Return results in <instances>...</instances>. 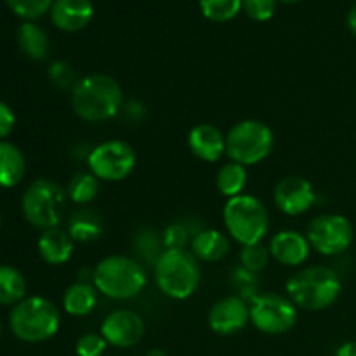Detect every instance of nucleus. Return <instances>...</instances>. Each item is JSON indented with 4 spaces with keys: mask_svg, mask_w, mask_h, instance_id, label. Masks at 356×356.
Wrapping results in <instances>:
<instances>
[{
    "mask_svg": "<svg viewBox=\"0 0 356 356\" xmlns=\"http://www.w3.org/2000/svg\"><path fill=\"white\" fill-rule=\"evenodd\" d=\"M270 254L277 263L282 266H301L312 252L308 238L302 233L294 232V229H284L278 232L270 242Z\"/></svg>",
    "mask_w": 356,
    "mask_h": 356,
    "instance_id": "nucleus-15",
    "label": "nucleus"
},
{
    "mask_svg": "<svg viewBox=\"0 0 356 356\" xmlns=\"http://www.w3.org/2000/svg\"><path fill=\"white\" fill-rule=\"evenodd\" d=\"M145 322L131 309H115L101 323V336L110 346L132 348L145 336Z\"/></svg>",
    "mask_w": 356,
    "mask_h": 356,
    "instance_id": "nucleus-12",
    "label": "nucleus"
},
{
    "mask_svg": "<svg viewBox=\"0 0 356 356\" xmlns=\"http://www.w3.org/2000/svg\"><path fill=\"white\" fill-rule=\"evenodd\" d=\"M229 240L219 229H202L191 236L190 252L202 263H218L228 256Z\"/></svg>",
    "mask_w": 356,
    "mask_h": 356,
    "instance_id": "nucleus-19",
    "label": "nucleus"
},
{
    "mask_svg": "<svg viewBox=\"0 0 356 356\" xmlns=\"http://www.w3.org/2000/svg\"><path fill=\"white\" fill-rule=\"evenodd\" d=\"M156 287L167 298L184 301L197 292L200 285V264L186 249H165L153 263Z\"/></svg>",
    "mask_w": 356,
    "mask_h": 356,
    "instance_id": "nucleus-2",
    "label": "nucleus"
},
{
    "mask_svg": "<svg viewBox=\"0 0 356 356\" xmlns=\"http://www.w3.org/2000/svg\"><path fill=\"white\" fill-rule=\"evenodd\" d=\"M289 299L298 308L322 312L339 299L343 284L332 268L309 266L292 275L285 284Z\"/></svg>",
    "mask_w": 356,
    "mask_h": 356,
    "instance_id": "nucleus-3",
    "label": "nucleus"
},
{
    "mask_svg": "<svg viewBox=\"0 0 356 356\" xmlns=\"http://www.w3.org/2000/svg\"><path fill=\"white\" fill-rule=\"evenodd\" d=\"M26 296V280L19 270L0 264V305L16 306Z\"/></svg>",
    "mask_w": 356,
    "mask_h": 356,
    "instance_id": "nucleus-25",
    "label": "nucleus"
},
{
    "mask_svg": "<svg viewBox=\"0 0 356 356\" xmlns=\"http://www.w3.org/2000/svg\"><path fill=\"white\" fill-rule=\"evenodd\" d=\"M0 336H2V323H0Z\"/></svg>",
    "mask_w": 356,
    "mask_h": 356,
    "instance_id": "nucleus-40",
    "label": "nucleus"
},
{
    "mask_svg": "<svg viewBox=\"0 0 356 356\" xmlns=\"http://www.w3.org/2000/svg\"><path fill=\"white\" fill-rule=\"evenodd\" d=\"M0 226H2V218H0Z\"/></svg>",
    "mask_w": 356,
    "mask_h": 356,
    "instance_id": "nucleus-41",
    "label": "nucleus"
},
{
    "mask_svg": "<svg viewBox=\"0 0 356 356\" xmlns=\"http://www.w3.org/2000/svg\"><path fill=\"white\" fill-rule=\"evenodd\" d=\"M209 327L219 336H233L250 322V306L240 296H226L212 305Z\"/></svg>",
    "mask_w": 356,
    "mask_h": 356,
    "instance_id": "nucleus-14",
    "label": "nucleus"
},
{
    "mask_svg": "<svg viewBox=\"0 0 356 356\" xmlns=\"http://www.w3.org/2000/svg\"><path fill=\"white\" fill-rule=\"evenodd\" d=\"M17 45L26 58L42 61L49 54V37L38 24L24 21L17 30Z\"/></svg>",
    "mask_w": 356,
    "mask_h": 356,
    "instance_id": "nucleus-23",
    "label": "nucleus"
},
{
    "mask_svg": "<svg viewBox=\"0 0 356 356\" xmlns=\"http://www.w3.org/2000/svg\"><path fill=\"white\" fill-rule=\"evenodd\" d=\"M146 356H169V355L162 350H149L148 353H146Z\"/></svg>",
    "mask_w": 356,
    "mask_h": 356,
    "instance_id": "nucleus-38",
    "label": "nucleus"
},
{
    "mask_svg": "<svg viewBox=\"0 0 356 356\" xmlns=\"http://www.w3.org/2000/svg\"><path fill=\"white\" fill-rule=\"evenodd\" d=\"M242 9L254 21H268L277 10V0H242Z\"/></svg>",
    "mask_w": 356,
    "mask_h": 356,
    "instance_id": "nucleus-31",
    "label": "nucleus"
},
{
    "mask_svg": "<svg viewBox=\"0 0 356 356\" xmlns=\"http://www.w3.org/2000/svg\"><path fill=\"white\" fill-rule=\"evenodd\" d=\"M190 229L183 222H172L165 228L162 235V242L165 249H186L191 243Z\"/></svg>",
    "mask_w": 356,
    "mask_h": 356,
    "instance_id": "nucleus-30",
    "label": "nucleus"
},
{
    "mask_svg": "<svg viewBox=\"0 0 356 356\" xmlns=\"http://www.w3.org/2000/svg\"><path fill=\"white\" fill-rule=\"evenodd\" d=\"M14 125H16V115L13 108L0 99V141H6L7 136L13 132Z\"/></svg>",
    "mask_w": 356,
    "mask_h": 356,
    "instance_id": "nucleus-35",
    "label": "nucleus"
},
{
    "mask_svg": "<svg viewBox=\"0 0 356 356\" xmlns=\"http://www.w3.org/2000/svg\"><path fill=\"white\" fill-rule=\"evenodd\" d=\"M271 259V254L268 247L263 245V242L252 243V245H243L242 252H240V263H242L243 270L250 271V273H259L268 266Z\"/></svg>",
    "mask_w": 356,
    "mask_h": 356,
    "instance_id": "nucleus-28",
    "label": "nucleus"
},
{
    "mask_svg": "<svg viewBox=\"0 0 356 356\" xmlns=\"http://www.w3.org/2000/svg\"><path fill=\"white\" fill-rule=\"evenodd\" d=\"M99 191V179L92 172H76L68 184V198L76 205H89Z\"/></svg>",
    "mask_w": 356,
    "mask_h": 356,
    "instance_id": "nucleus-26",
    "label": "nucleus"
},
{
    "mask_svg": "<svg viewBox=\"0 0 356 356\" xmlns=\"http://www.w3.org/2000/svg\"><path fill=\"white\" fill-rule=\"evenodd\" d=\"M275 146L273 131L259 120H242L226 134V155L232 162L256 165L270 156Z\"/></svg>",
    "mask_w": 356,
    "mask_h": 356,
    "instance_id": "nucleus-8",
    "label": "nucleus"
},
{
    "mask_svg": "<svg viewBox=\"0 0 356 356\" xmlns=\"http://www.w3.org/2000/svg\"><path fill=\"white\" fill-rule=\"evenodd\" d=\"M51 19L61 31H80L90 23L94 6L90 0H54L51 7Z\"/></svg>",
    "mask_w": 356,
    "mask_h": 356,
    "instance_id": "nucleus-17",
    "label": "nucleus"
},
{
    "mask_svg": "<svg viewBox=\"0 0 356 356\" xmlns=\"http://www.w3.org/2000/svg\"><path fill=\"white\" fill-rule=\"evenodd\" d=\"M38 254L51 266H63L68 263L75 250V240L63 228H51L42 232L38 238Z\"/></svg>",
    "mask_w": 356,
    "mask_h": 356,
    "instance_id": "nucleus-18",
    "label": "nucleus"
},
{
    "mask_svg": "<svg viewBox=\"0 0 356 356\" xmlns=\"http://www.w3.org/2000/svg\"><path fill=\"white\" fill-rule=\"evenodd\" d=\"M124 92L120 83L108 75H87L72 89V106L86 122H104L122 110Z\"/></svg>",
    "mask_w": 356,
    "mask_h": 356,
    "instance_id": "nucleus-1",
    "label": "nucleus"
},
{
    "mask_svg": "<svg viewBox=\"0 0 356 356\" xmlns=\"http://www.w3.org/2000/svg\"><path fill=\"white\" fill-rule=\"evenodd\" d=\"M97 289L89 282H76L70 285L63 294V308L72 316H87L97 305Z\"/></svg>",
    "mask_w": 356,
    "mask_h": 356,
    "instance_id": "nucleus-21",
    "label": "nucleus"
},
{
    "mask_svg": "<svg viewBox=\"0 0 356 356\" xmlns=\"http://www.w3.org/2000/svg\"><path fill=\"white\" fill-rule=\"evenodd\" d=\"M250 322L259 332L282 336L294 329L298 322V306L280 294H261L250 302Z\"/></svg>",
    "mask_w": 356,
    "mask_h": 356,
    "instance_id": "nucleus-10",
    "label": "nucleus"
},
{
    "mask_svg": "<svg viewBox=\"0 0 356 356\" xmlns=\"http://www.w3.org/2000/svg\"><path fill=\"white\" fill-rule=\"evenodd\" d=\"M200 10L207 19L225 23L242 10V0H200Z\"/></svg>",
    "mask_w": 356,
    "mask_h": 356,
    "instance_id": "nucleus-27",
    "label": "nucleus"
},
{
    "mask_svg": "<svg viewBox=\"0 0 356 356\" xmlns=\"http://www.w3.org/2000/svg\"><path fill=\"white\" fill-rule=\"evenodd\" d=\"M247 183H249L247 167L236 162L225 163V165L218 170V176H216V186H218L219 193L225 195L226 198L243 195Z\"/></svg>",
    "mask_w": 356,
    "mask_h": 356,
    "instance_id": "nucleus-24",
    "label": "nucleus"
},
{
    "mask_svg": "<svg viewBox=\"0 0 356 356\" xmlns=\"http://www.w3.org/2000/svg\"><path fill=\"white\" fill-rule=\"evenodd\" d=\"M160 243L163 245L162 240H156L155 232H146V233H139V235L136 236L134 245L139 254H143L145 257H152L153 254L160 256V254L163 252V250H160Z\"/></svg>",
    "mask_w": 356,
    "mask_h": 356,
    "instance_id": "nucleus-34",
    "label": "nucleus"
},
{
    "mask_svg": "<svg viewBox=\"0 0 356 356\" xmlns=\"http://www.w3.org/2000/svg\"><path fill=\"white\" fill-rule=\"evenodd\" d=\"M280 2H285V3H294V2H299V0H280Z\"/></svg>",
    "mask_w": 356,
    "mask_h": 356,
    "instance_id": "nucleus-39",
    "label": "nucleus"
},
{
    "mask_svg": "<svg viewBox=\"0 0 356 356\" xmlns=\"http://www.w3.org/2000/svg\"><path fill=\"white\" fill-rule=\"evenodd\" d=\"M49 79L59 89H68L75 86L79 80L75 79V72L72 66L65 61H56L49 66Z\"/></svg>",
    "mask_w": 356,
    "mask_h": 356,
    "instance_id": "nucleus-33",
    "label": "nucleus"
},
{
    "mask_svg": "<svg viewBox=\"0 0 356 356\" xmlns=\"http://www.w3.org/2000/svg\"><path fill=\"white\" fill-rule=\"evenodd\" d=\"M26 160L23 152L9 141H0V186L14 188L23 181Z\"/></svg>",
    "mask_w": 356,
    "mask_h": 356,
    "instance_id": "nucleus-20",
    "label": "nucleus"
},
{
    "mask_svg": "<svg viewBox=\"0 0 356 356\" xmlns=\"http://www.w3.org/2000/svg\"><path fill=\"white\" fill-rule=\"evenodd\" d=\"M353 226L341 214H323L313 219L306 229L312 249L322 256H337L353 242Z\"/></svg>",
    "mask_w": 356,
    "mask_h": 356,
    "instance_id": "nucleus-11",
    "label": "nucleus"
},
{
    "mask_svg": "<svg viewBox=\"0 0 356 356\" xmlns=\"http://www.w3.org/2000/svg\"><path fill=\"white\" fill-rule=\"evenodd\" d=\"M336 356H356V341H350V343L341 344Z\"/></svg>",
    "mask_w": 356,
    "mask_h": 356,
    "instance_id": "nucleus-36",
    "label": "nucleus"
},
{
    "mask_svg": "<svg viewBox=\"0 0 356 356\" xmlns=\"http://www.w3.org/2000/svg\"><path fill=\"white\" fill-rule=\"evenodd\" d=\"M273 198L284 214L301 216L316 204V191L305 177L287 176L277 183Z\"/></svg>",
    "mask_w": 356,
    "mask_h": 356,
    "instance_id": "nucleus-13",
    "label": "nucleus"
},
{
    "mask_svg": "<svg viewBox=\"0 0 356 356\" xmlns=\"http://www.w3.org/2000/svg\"><path fill=\"white\" fill-rule=\"evenodd\" d=\"M66 232L75 242H94L103 235V219L97 212L90 211V209H80L70 218Z\"/></svg>",
    "mask_w": 356,
    "mask_h": 356,
    "instance_id": "nucleus-22",
    "label": "nucleus"
},
{
    "mask_svg": "<svg viewBox=\"0 0 356 356\" xmlns=\"http://www.w3.org/2000/svg\"><path fill=\"white\" fill-rule=\"evenodd\" d=\"M68 193L51 179H37L26 188L21 200L23 216L31 226L42 229L58 228L66 214Z\"/></svg>",
    "mask_w": 356,
    "mask_h": 356,
    "instance_id": "nucleus-7",
    "label": "nucleus"
},
{
    "mask_svg": "<svg viewBox=\"0 0 356 356\" xmlns=\"http://www.w3.org/2000/svg\"><path fill=\"white\" fill-rule=\"evenodd\" d=\"M138 156L129 143L111 139L97 145L87 156L89 172L104 183H118L127 179L134 170Z\"/></svg>",
    "mask_w": 356,
    "mask_h": 356,
    "instance_id": "nucleus-9",
    "label": "nucleus"
},
{
    "mask_svg": "<svg viewBox=\"0 0 356 356\" xmlns=\"http://www.w3.org/2000/svg\"><path fill=\"white\" fill-rule=\"evenodd\" d=\"M222 221L228 235L240 245L263 242L270 229V214L263 202L254 195L228 198L222 209Z\"/></svg>",
    "mask_w": 356,
    "mask_h": 356,
    "instance_id": "nucleus-6",
    "label": "nucleus"
},
{
    "mask_svg": "<svg viewBox=\"0 0 356 356\" xmlns=\"http://www.w3.org/2000/svg\"><path fill=\"white\" fill-rule=\"evenodd\" d=\"M188 148L202 162L214 163L226 155V136L212 124H198L188 134Z\"/></svg>",
    "mask_w": 356,
    "mask_h": 356,
    "instance_id": "nucleus-16",
    "label": "nucleus"
},
{
    "mask_svg": "<svg viewBox=\"0 0 356 356\" xmlns=\"http://www.w3.org/2000/svg\"><path fill=\"white\" fill-rule=\"evenodd\" d=\"M106 339L101 334H86L76 341V356H103L106 351Z\"/></svg>",
    "mask_w": 356,
    "mask_h": 356,
    "instance_id": "nucleus-32",
    "label": "nucleus"
},
{
    "mask_svg": "<svg viewBox=\"0 0 356 356\" xmlns=\"http://www.w3.org/2000/svg\"><path fill=\"white\" fill-rule=\"evenodd\" d=\"M97 292L115 301H129L145 291L148 277L141 264L127 256H108L92 271Z\"/></svg>",
    "mask_w": 356,
    "mask_h": 356,
    "instance_id": "nucleus-4",
    "label": "nucleus"
},
{
    "mask_svg": "<svg viewBox=\"0 0 356 356\" xmlns=\"http://www.w3.org/2000/svg\"><path fill=\"white\" fill-rule=\"evenodd\" d=\"M6 2L14 14H17L23 19L31 21L51 10L54 0H6Z\"/></svg>",
    "mask_w": 356,
    "mask_h": 356,
    "instance_id": "nucleus-29",
    "label": "nucleus"
},
{
    "mask_svg": "<svg viewBox=\"0 0 356 356\" xmlns=\"http://www.w3.org/2000/svg\"><path fill=\"white\" fill-rule=\"evenodd\" d=\"M9 325L17 339L24 343H42L58 334L61 315L52 301L40 296H31L14 306Z\"/></svg>",
    "mask_w": 356,
    "mask_h": 356,
    "instance_id": "nucleus-5",
    "label": "nucleus"
},
{
    "mask_svg": "<svg viewBox=\"0 0 356 356\" xmlns=\"http://www.w3.org/2000/svg\"><path fill=\"white\" fill-rule=\"evenodd\" d=\"M346 21H348V28H350V30L353 31V33L356 35V6H353V7H351V9H350V13H348Z\"/></svg>",
    "mask_w": 356,
    "mask_h": 356,
    "instance_id": "nucleus-37",
    "label": "nucleus"
}]
</instances>
